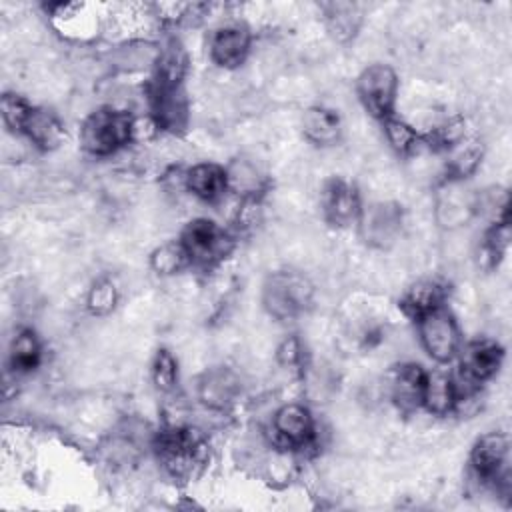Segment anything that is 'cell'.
<instances>
[{"mask_svg":"<svg viewBox=\"0 0 512 512\" xmlns=\"http://www.w3.org/2000/svg\"><path fill=\"white\" fill-rule=\"evenodd\" d=\"M242 394L240 376L228 366L206 368L196 378V398L212 412H228L236 406Z\"/></svg>","mask_w":512,"mask_h":512,"instance_id":"obj_14","label":"cell"},{"mask_svg":"<svg viewBox=\"0 0 512 512\" xmlns=\"http://www.w3.org/2000/svg\"><path fill=\"white\" fill-rule=\"evenodd\" d=\"M30 110H32V104L16 92H4L0 98L2 122L12 134H22V128L26 124Z\"/></svg>","mask_w":512,"mask_h":512,"instance_id":"obj_32","label":"cell"},{"mask_svg":"<svg viewBox=\"0 0 512 512\" xmlns=\"http://www.w3.org/2000/svg\"><path fill=\"white\" fill-rule=\"evenodd\" d=\"M456 402H458V396H456V384H454L452 372L442 368L428 370L422 408L432 416L444 418L456 412Z\"/></svg>","mask_w":512,"mask_h":512,"instance_id":"obj_22","label":"cell"},{"mask_svg":"<svg viewBox=\"0 0 512 512\" xmlns=\"http://www.w3.org/2000/svg\"><path fill=\"white\" fill-rule=\"evenodd\" d=\"M184 186L186 192L198 198L206 204L220 202L228 192V180H226V168L218 162H196L186 168L184 174Z\"/></svg>","mask_w":512,"mask_h":512,"instance_id":"obj_17","label":"cell"},{"mask_svg":"<svg viewBox=\"0 0 512 512\" xmlns=\"http://www.w3.org/2000/svg\"><path fill=\"white\" fill-rule=\"evenodd\" d=\"M428 370L416 362L394 364L386 376V388L392 404L404 412H416L422 408L424 386Z\"/></svg>","mask_w":512,"mask_h":512,"instance_id":"obj_15","label":"cell"},{"mask_svg":"<svg viewBox=\"0 0 512 512\" xmlns=\"http://www.w3.org/2000/svg\"><path fill=\"white\" fill-rule=\"evenodd\" d=\"M458 368L452 372L456 384V410L462 402H470L478 396L480 386L492 380L502 362H504V348L494 338H476L462 344L458 356Z\"/></svg>","mask_w":512,"mask_h":512,"instance_id":"obj_3","label":"cell"},{"mask_svg":"<svg viewBox=\"0 0 512 512\" xmlns=\"http://www.w3.org/2000/svg\"><path fill=\"white\" fill-rule=\"evenodd\" d=\"M262 222V198H240L232 214V232H250Z\"/></svg>","mask_w":512,"mask_h":512,"instance_id":"obj_34","label":"cell"},{"mask_svg":"<svg viewBox=\"0 0 512 512\" xmlns=\"http://www.w3.org/2000/svg\"><path fill=\"white\" fill-rule=\"evenodd\" d=\"M150 268L154 270V274L168 278V276H176L192 266H190V258H188L184 246L180 244V240H168L150 252Z\"/></svg>","mask_w":512,"mask_h":512,"instance_id":"obj_29","label":"cell"},{"mask_svg":"<svg viewBox=\"0 0 512 512\" xmlns=\"http://www.w3.org/2000/svg\"><path fill=\"white\" fill-rule=\"evenodd\" d=\"M148 116L160 132L180 134L190 120V100L184 86H166L150 80L146 84Z\"/></svg>","mask_w":512,"mask_h":512,"instance_id":"obj_10","label":"cell"},{"mask_svg":"<svg viewBox=\"0 0 512 512\" xmlns=\"http://www.w3.org/2000/svg\"><path fill=\"white\" fill-rule=\"evenodd\" d=\"M252 48V30L240 20L216 26L208 38L210 60L224 70L240 68Z\"/></svg>","mask_w":512,"mask_h":512,"instance_id":"obj_13","label":"cell"},{"mask_svg":"<svg viewBox=\"0 0 512 512\" xmlns=\"http://www.w3.org/2000/svg\"><path fill=\"white\" fill-rule=\"evenodd\" d=\"M134 114L124 108L100 106L80 124V148L94 158H108L132 144Z\"/></svg>","mask_w":512,"mask_h":512,"instance_id":"obj_2","label":"cell"},{"mask_svg":"<svg viewBox=\"0 0 512 512\" xmlns=\"http://www.w3.org/2000/svg\"><path fill=\"white\" fill-rule=\"evenodd\" d=\"M466 140V124L460 116H450L432 126L428 132H422V142L434 152H450Z\"/></svg>","mask_w":512,"mask_h":512,"instance_id":"obj_28","label":"cell"},{"mask_svg":"<svg viewBox=\"0 0 512 512\" xmlns=\"http://www.w3.org/2000/svg\"><path fill=\"white\" fill-rule=\"evenodd\" d=\"M510 442L504 432H486L472 444L468 464L478 482L496 492L510 494Z\"/></svg>","mask_w":512,"mask_h":512,"instance_id":"obj_7","label":"cell"},{"mask_svg":"<svg viewBox=\"0 0 512 512\" xmlns=\"http://www.w3.org/2000/svg\"><path fill=\"white\" fill-rule=\"evenodd\" d=\"M178 240L190 258V266L204 272L220 266L236 248V234L204 216L188 220Z\"/></svg>","mask_w":512,"mask_h":512,"instance_id":"obj_5","label":"cell"},{"mask_svg":"<svg viewBox=\"0 0 512 512\" xmlns=\"http://www.w3.org/2000/svg\"><path fill=\"white\" fill-rule=\"evenodd\" d=\"M446 296H448V286L446 282L438 280V278H422L416 280L414 284H410L400 300H398V308L400 312L410 318L412 322L420 320L422 316H426L428 312L446 306Z\"/></svg>","mask_w":512,"mask_h":512,"instance_id":"obj_18","label":"cell"},{"mask_svg":"<svg viewBox=\"0 0 512 512\" xmlns=\"http://www.w3.org/2000/svg\"><path fill=\"white\" fill-rule=\"evenodd\" d=\"M448 160L444 164V182L462 184L470 178L482 164L484 148L480 142H462L448 152Z\"/></svg>","mask_w":512,"mask_h":512,"instance_id":"obj_25","label":"cell"},{"mask_svg":"<svg viewBox=\"0 0 512 512\" xmlns=\"http://www.w3.org/2000/svg\"><path fill=\"white\" fill-rule=\"evenodd\" d=\"M300 128L304 138L320 148L326 146H334L340 136H342V118L338 114V110L330 108V106H310L302 112L300 118Z\"/></svg>","mask_w":512,"mask_h":512,"instance_id":"obj_21","label":"cell"},{"mask_svg":"<svg viewBox=\"0 0 512 512\" xmlns=\"http://www.w3.org/2000/svg\"><path fill=\"white\" fill-rule=\"evenodd\" d=\"M118 304V288L110 278H98L92 282L86 294V308L94 316L110 314Z\"/></svg>","mask_w":512,"mask_h":512,"instance_id":"obj_31","label":"cell"},{"mask_svg":"<svg viewBox=\"0 0 512 512\" xmlns=\"http://www.w3.org/2000/svg\"><path fill=\"white\" fill-rule=\"evenodd\" d=\"M42 362V342L32 328H18L8 346V370L14 376L34 372Z\"/></svg>","mask_w":512,"mask_h":512,"instance_id":"obj_23","label":"cell"},{"mask_svg":"<svg viewBox=\"0 0 512 512\" xmlns=\"http://www.w3.org/2000/svg\"><path fill=\"white\" fill-rule=\"evenodd\" d=\"M150 380L156 392L164 396H170L178 390V382H180L178 360L168 348H158L154 352V358L150 364Z\"/></svg>","mask_w":512,"mask_h":512,"instance_id":"obj_30","label":"cell"},{"mask_svg":"<svg viewBox=\"0 0 512 512\" xmlns=\"http://www.w3.org/2000/svg\"><path fill=\"white\" fill-rule=\"evenodd\" d=\"M276 362L284 370H290L294 374H304V368H306V346H304V342L296 334L286 336L276 348Z\"/></svg>","mask_w":512,"mask_h":512,"instance_id":"obj_33","label":"cell"},{"mask_svg":"<svg viewBox=\"0 0 512 512\" xmlns=\"http://www.w3.org/2000/svg\"><path fill=\"white\" fill-rule=\"evenodd\" d=\"M380 124H382V132H384L388 146L398 156H410V154L418 152L420 148H424L422 132H418L416 126H412L404 118H398L396 114H392V116L384 118Z\"/></svg>","mask_w":512,"mask_h":512,"instance_id":"obj_27","label":"cell"},{"mask_svg":"<svg viewBox=\"0 0 512 512\" xmlns=\"http://www.w3.org/2000/svg\"><path fill=\"white\" fill-rule=\"evenodd\" d=\"M510 222H490L478 246V264L486 270L498 268L510 248Z\"/></svg>","mask_w":512,"mask_h":512,"instance_id":"obj_26","label":"cell"},{"mask_svg":"<svg viewBox=\"0 0 512 512\" xmlns=\"http://www.w3.org/2000/svg\"><path fill=\"white\" fill-rule=\"evenodd\" d=\"M150 448L164 474L178 482L196 478L210 458L206 436L198 428L180 422H170L156 430L150 438Z\"/></svg>","mask_w":512,"mask_h":512,"instance_id":"obj_1","label":"cell"},{"mask_svg":"<svg viewBox=\"0 0 512 512\" xmlns=\"http://www.w3.org/2000/svg\"><path fill=\"white\" fill-rule=\"evenodd\" d=\"M268 442L282 454H306L318 446V424L302 402L278 406L268 424Z\"/></svg>","mask_w":512,"mask_h":512,"instance_id":"obj_6","label":"cell"},{"mask_svg":"<svg viewBox=\"0 0 512 512\" xmlns=\"http://www.w3.org/2000/svg\"><path fill=\"white\" fill-rule=\"evenodd\" d=\"M398 74L392 66L368 64L356 78V96L362 108L378 122L394 114L398 100Z\"/></svg>","mask_w":512,"mask_h":512,"instance_id":"obj_9","label":"cell"},{"mask_svg":"<svg viewBox=\"0 0 512 512\" xmlns=\"http://www.w3.org/2000/svg\"><path fill=\"white\" fill-rule=\"evenodd\" d=\"M188 68H190V56L184 44L172 36L158 46L150 80L166 86H184Z\"/></svg>","mask_w":512,"mask_h":512,"instance_id":"obj_20","label":"cell"},{"mask_svg":"<svg viewBox=\"0 0 512 512\" xmlns=\"http://www.w3.org/2000/svg\"><path fill=\"white\" fill-rule=\"evenodd\" d=\"M262 306L278 322H292L314 306V284L298 270H274L262 284Z\"/></svg>","mask_w":512,"mask_h":512,"instance_id":"obj_4","label":"cell"},{"mask_svg":"<svg viewBox=\"0 0 512 512\" xmlns=\"http://www.w3.org/2000/svg\"><path fill=\"white\" fill-rule=\"evenodd\" d=\"M324 24L328 34L336 42H348L356 36L360 24H362V14L360 8L352 2H324L320 6Z\"/></svg>","mask_w":512,"mask_h":512,"instance_id":"obj_24","label":"cell"},{"mask_svg":"<svg viewBox=\"0 0 512 512\" xmlns=\"http://www.w3.org/2000/svg\"><path fill=\"white\" fill-rule=\"evenodd\" d=\"M22 136H26L34 148L42 152H52L64 144L66 128L60 116L50 108L32 106L22 128Z\"/></svg>","mask_w":512,"mask_h":512,"instance_id":"obj_19","label":"cell"},{"mask_svg":"<svg viewBox=\"0 0 512 512\" xmlns=\"http://www.w3.org/2000/svg\"><path fill=\"white\" fill-rule=\"evenodd\" d=\"M364 208L358 186L352 180L332 176L324 182L320 192V212L328 226L350 228L358 224Z\"/></svg>","mask_w":512,"mask_h":512,"instance_id":"obj_12","label":"cell"},{"mask_svg":"<svg viewBox=\"0 0 512 512\" xmlns=\"http://www.w3.org/2000/svg\"><path fill=\"white\" fill-rule=\"evenodd\" d=\"M228 192L238 198H262L270 188V176L264 166L252 156H236L226 166Z\"/></svg>","mask_w":512,"mask_h":512,"instance_id":"obj_16","label":"cell"},{"mask_svg":"<svg viewBox=\"0 0 512 512\" xmlns=\"http://www.w3.org/2000/svg\"><path fill=\"white\" fill-rule=\"evenodd\" d=\"M358 232L362 240L378 250H386L396 244L404 228V210L398 202L378 200L364 204L358 218Z\"/></svg>","mask_w":512,"mask_h":512,"instance_id":"obj_11","label":"cell"},{"mask_svg":"<svg viewBox=\"0 0 512 512\" xmlns=\"http://www.w3.org/2000/svg\"><path fill=\"white\" fill-rule=\"evenodd\" d=\"M416 330L420 346L436 364H450L456 360L464 342L458 320L448 306H440L416 320Z\"/></svg>","mask_w":512,"mask_h":512,"instance_id":"obj_8","label":"cell"}]
</instances>
